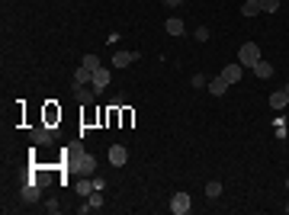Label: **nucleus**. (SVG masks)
Listing matches in <instances>:
<instances>
[{"instance_id": "f257e3e1", "label": "nucleus", "mask_w": 289, "mask_h": 215, "mask_svg": "<svg viewBox=\"0 0 289 215\" xmlns=\"http://www.w3.org/2000/svg\"><path fill=\"white\" fill-rule=\"evenodd\" d=\"M68 161H71V167L80 173V177H90V173L96 170V158L93 154H87V151H80V148H68Z\"/></svg>"}, {"instance_id": "f03ea898", "label": "nucleus", "mask_w": 289, "mask_h": 215, "mask_svg": "<svg viewBox=\"0 0 289 215\" xmlns=\"http://www.w3.org/2000/svg\"><path fill=\"white\" fill-rule=\"evenodd\" d=\"M238 61H241V68H254V64L260 61V49H257V42H244V45H241Z\"/></svg>"}, {"instance_id": "7ed1b4c3", "label": "nucleus", "mask_w": 289, "mask_h": 215, "mask_svg": "<svg viewBox=\"0 0 289 215\" xmlns=\"http://www.w3.org/2000/svg\"><path fill=\"white\" fill-rule=\"evenodd\" d=\"M190 209H193V203H190L187 193H174V199H170V212H174V215H187Z\"/></svg>"}, {"instance_id": "20e7f679", "label": "nucleus", "mask_w": 289, "mask_h": 215, "mask_svg": "<svg viewBox=\"0 0 289 215\" xmlns=\"http://www.w3.org/2000/svg\"><path fill=\"white\" fill-rule=\"evenodd\" d=\"M90 87H93V93H103V90H106V87H109V68H96Z\"/></svg>"}, {"instance_id": "39448f33", "label": "nucleus", "mask_w": 289, "mask_h": 215, "mask_svg": "<svg viewBox=\"0 0 289 215\" xmlns=\"http://www.w3.org/2000/svg\"><path fill=\"white\" fill-rule=\"evenodd\" d=\"M126 161H129V151L122 145H113V148H109V164H113V167H122Z\"/></svg>"}, {"instance_id": "423d86ee", "label": "nucleus", "mask_w": 289, "mask_h": 215, "mask_svg": "<svg viewBox=\"0 0 289 215\" xmlns=\"http://www.w3.org/2000/svg\"><path fill=\"white\" fill-rule=\"evenodd\" d=\"M135 58H139V52H116V55H113V68H129Z\"/></svg>"}, {"instance_id": "0eeeda50", "label": "nucleus", "mask_w": 289, "mask_h": 215, "mask_svg": "<svg viewBox=\"0 0 289 215\" xmlns=\"http://www.w3.org/2000/svg\"><path fill=\"white\" fill-rule=\"evenodd\" d=\"M270 106H273L277 112H283L286 106H289V93H286V90H277V93H270Z\"/></svg>"}, {"instance_id": "6e6552de", "label": "nucleus", "mask_w": 289, "mask_h": 215, "mask_svg": "<svg viewBox=\"0 0 289 215\" xmlns=\"http://www.w3.org/2000/svg\"><path fill=\"white\" fill-rule=\"evenodd\" d=\"M29 135H32V145H52V129H29Z\"/></svg>"}, {"instance_id": "1a4fd4ad", "label": "nucleus", "mask_w": 289, "mask_h": 215, "mask_svg": "<svg viewBox=\"0 0 289 215\" xmlns=\"http://www.w3.org/2000/svg\"><path fill=\"white\" fill-rule=\"evenodd\" d=\"M241 74H244V68H241V61H238V64H225L222 77L228 80V84H238V80H241Z\"/></svg>"}, {"instance_id": "9d476101", "label": "nucleus", "mask_w": 289, "mask_h": 215, "mask_svg": "<svg viewBox=\"0 0 289 215\" xmlns=\"http://www.w3.org/2000/svg\"><path fill=\"white\" fill-rule=\"evenodd\" d=\"M87 84H93V71L80 64V68H77V74H74V87H87Z\"/></svg>"}, {"instance_id": "9b49d317", "label": "nucleus", "mask_w": 289, "mask_h": 215, "mask_svg": "<svg viewBox=\"0 0 289 215\" xmlns=\"http://www.w3.org/2000/svg\"><path fill=\"white\" fill-rule=\"evenodd\" d=\"M228 87H231V84H228V80L222 77V74H218V77H212V80H209V90H212V97H222V93L228 90Z\"/></svg>"}, {"instance_id": "f8f14e48", "label": "nucleus", "mask_w": 289, "mask_h": 215, "mask_svg": "<svg viewBox=\"0 0 289 215\" xmlns=\"http://www.w3.org/2000/svg\"><path fill=\"white\" fill-rule=\"evenodd\" d=\"M254 74H257L260 80H270V77H273V64H270V61H264V58H260V61L254 64Z\"/></svg>"}, {"instance_id": "ddd939ff", "label": "nucleus", "mask_w": 289, "mask_h": 215, "mask_svg": "<svg viewBox=\"0 0 289 215\" xmlns=\"http://www.w3.org/2000/svg\"><path fill=\"white\" fill-rule=\"evenodd\" d=\"M260 10H264V0H244V3H241V13H244V16H257Z\"/></svg>"}, {"instance_id": "4468645a", "label": "nucleus", "mask_w": 289, "mask_h": 215, "mask_svg": "<svg viewBox=\"0 0 289 215\" xmlns=\"http://www.w3.org/2000/svg\"><path fill=\"white\" fill-rule=\"evenodd\" d=\"M74 97H77L80 106H90L93 103V90H87V87H74Z\"/></svg>"}, {"instance_id": "2eb2a0df", "label": "nucleus", "mask_w": 289, "mask_h": 215, "mask_svg": "<svg viewBox=\"0 0 289 215\" xmlns=\"http://www.w3.org/2000/svg\"><path fill=\"white\" fill-rule=\"evenodd\" d=\"M164 26H167V32H170V36H183V29H187V26H183V19H177V16H170Z\"/></svg>"}, {"instance_id": "dca6fc26", "label": "nucleus", "mask_w": 289, "mask_h": 215, "mask_svg": "<svg viewBox=\"0 0 289 215\" xmlns=\"http://www.w3.org/2000/svg\"><path fill=\"white\" fill-rule=\"evenodd\" d=\"M74 190H77V193H80V196H90V193L96 190V186L90 183V180H84V177H80V180H77V183H74Z\"/></svg>"}, {"instance_id": "f3484780", "label": "nucleus", "mask_w": 289, "mask_h": 215, "mask_svg": "<svg viewBox=\"0 0 289 215\" xmlns=\"http://www.w3.org/2000/svg\"><path fill=\"white\" fill-rule=\"evenodd\" d=\"M23 199H26V203H36V199H39V183L23 186Z\"/></svg>"}, {"instance_id": "a211bd4d", "label": "nucleus", "mask_w": 289, "mask_h": 215, "mask_svg": "<svg viewBox=\"0 0 289 215\" xmlns=\"http://www.w3.org/2000/svg\"><path fill=\"white\" fill-rule=\"evenodd\" d=\"M206 196H209V199L222 196V183H218V180H212V183H206Z\"/></svg>"}, {"instance_id": "6ab92c4d", "label": "nucleus", "mask_w": 289, "mask_h": 215, "mask_svg": "<svg viewBox=\"0 0 289 215\" xmlns=\"http://www.w3.org/2000/svg\"><path fill=\"white\" fill-rule=\"evenodd\" d=\"M80 64H84V68H90V71H96V68H103V64H100V58H96L93 52H90V55H84V61H80Z\"/></svg>"}, {"instance_id": "aec40b11", "label": "nucleus", "mask_w": 289, "mask_h": 215, "mask_svg": "<svg viewBox=\"0 0 289 215\" xmlns=\"http://www.w3.org/2000/svg\"><path fill=\"white\" fill-rule=\"evenodd\" d=\"M55 119H61V109H55V106H52V103H48V106H45V122H48V125H52V122H55Z\"/></svg>"}, {"instance_id": "412c9836", "label": "nucleus", "mask_w": 289, "mask_h": 215, "mask_svg": "<svg viewBox=\"0 0 289 215\" xmlns=\"http://www.w3.org/2000/svg\"><path fill=\"white\" fill-rule=\"evenodd\" d=\"M87 203H90V209H103V199H100V193H90V199H87Z\"/></svg>"}, {"instance_id": "4be33fe9", "label": "nucleus", "mask_w": 289, "mask_h": 215, "mask_svg": "<svg viewBox=\"0 0 289 215\" xmlns=\"http://www.w3.org/2000/svg\"><path fill=\"white\" fill-rule=\"evenodd\" d=\"M264 10L267 13H277L280 10V0H264Z\"/></svg>"}, {"instance_id": "5701e85b", "label": "nucleus", "mask_w": 289, "mask_h": 215, "mask_svg": "<svg viewBox=\"0 0 289 215\" xmlns=\"http://www.w3.org/2000/svg\"><path fill=\"white\" fill-rule=\"evenodd\" d=\"M196 39H199V42H206V39H209V29H206V26H199V29H196Z\"/></svg>"}, {"instance_id": "b1692460", "label": "nucleus", "mask_w": 289, "mask_h": 215, "mask_svg": "<svg viewBox=\"0 0 289 215\" xmlns=\"http://www.w3.org/2000/svg\"><path fill=\"white\" fill-rule=\"evenodd\" d=\"M45 212H58V199H48V203H45Z\"/></svg>"}, {"instance_id": "393cba45", "label": "nucleus", "mask_w": 289, "mask_h": 215, "mask_svg": "<svg viewBox=\"0 0 289 215\" xmlns=\"http://www.w3.org/2000/svg\"><path fill=\"white\" fill-rule=\"evenodd\" d=\"M164 3H167V6H180L183 0H164Z\"/></svg>"}, {"instance_id": "a878e982", "label": "nucleus", "mask_w": 289, "mask_h": 215, "mask_svg": "<svg viewBox=\"0 0 289 215\" xmlns=\"http://www.w3.org/2000/svg\"><path fill=\"white\" fill-rule=\"evenodd\" d=\"M283 90H286V93H289V84H286V87H283Z\"/></svg>"}, {"instance_id": "bb28decb", "label": "nucleus", "mask_w": 289, "mask_h": 215, "mask_svg": "<svg viewBox=\"0 0 289 215\" xmlns=\"http://www.w3.org/2000/svg\"><path fill=\"white\" fill-rule=\"evenodd\" d=\"M286 212H289V206H286Z\"/></svg>"}, {"instance_id": "cd10ccee", "label": "nucleus", "mask_w": 289, "mask_h": 215, "mask_svg": "<svg viewBox=\"0 0 289 215\" xmlns=\"http://www.w3.org/2000/svg\"><path fill=\"white\" fill-rule=\"evenodd\" d=\"M286 186H289V180H286Z\"/></svg>"}]
</instances>
